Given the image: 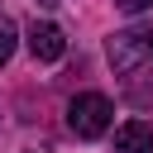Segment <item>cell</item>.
Here are the masks:
<instances>
[{
  "label": "cell",
  "instance_id": "7a4b0ae2",
  "mask_svg": "<svg viewBox=\"0 0 153 153\" xmlns=\"http://www.w3.org/2000/svg\"><path fill=\"white\" fill-rule=\"evenodd\" d=\"M143 62H153L148 57V29H124L110 38V67L115 72H134Z\"/></svg>",
  "mask_w": 153,
  "mask_h": 153
},
{
  "label": "cell",
  "instance_id": "277c9868",
  "mask_svg": "<svg viewBox=\"0 0 153 153\" xmlns=\"http://www.w3.org/2000/svg\"><path fill=\"white\" fill-rule=\"evenodd\" d=\"M115 153H153V124L129 120L115 129Z\"/></svg>",
  "mask_w": 153,
  "mask_h": 153
},
{
  "label": "cell",
  "instance_id": "8992f818",
  "mask_svg": "<svg viewBox=\"0 0 153 153\" xmlns=\"http://www.w3.org/2000/svg\"><path fill=\"white\" fill-rule=\"evenodd\" d=\"M115 5H120V10H124V14H139V10H148V5H153V0H115Z\"/></svg>",
  "mask_w": 153,
  "mask_h": 153
},
{
  "label": "cell",
  "instance_id": "52a82bcc",
  "mask_svg": "<svg viewBox=\"0 0 153 153\" xmlns=\"http://www.w3.org/2000/svg\"><path fill=\"white\" fill-rule=\"evenodd\" d=\"M148 57H153V29H148Z\"/></svg>",
  "mask_w": 153,
  "mask_h": 153
},
{
  "label": "cell",
  "instance_id": "6da1fadb",
  "mask_svg": "<svg viewBox=\"0 0 153 153\" xmlns=\"http://www.w3.org/2000/svg\"><path fill=\"white\" fill-rule=\"evenodd\" d=\"M110 100L100 96V91H81V96H72V105H67V124H72V134L76 139H100L105 129H110Z\"/></svg>",
  "mask_w": 153,
  "mask_h": 153
},
{
  "label": "cell",
  "instance_id": "3957f363",
  "mask_svg": "<svg viewBox=\"0 0 153 153\" xmlns=\"http://www.w3.org/2000/svg\"><path fill=\"white\" fill-rule=\"evenodd\" d=\"M29 53H33V62H57V57L67 53V33H62L57 24H38V19H33V29H29Z\"/></svg>",
  "mask_w": 153,
  "mask_h": 153
},
{
  "label": "cell",
  "instance_id": "5b68a950",
  "mask_svg": "<svg viewBox=\"0 0 153 153\" xmlns=\"http://www.w3.org/2000/svg\"><path fill=\"white\" fill-rule=\"evenodd\" d=\"M10 57H14V24L0 19V62H10Z\"/></svg>",
  "mask_w": 153,
  "mask_h": 153
}]
</instances>
